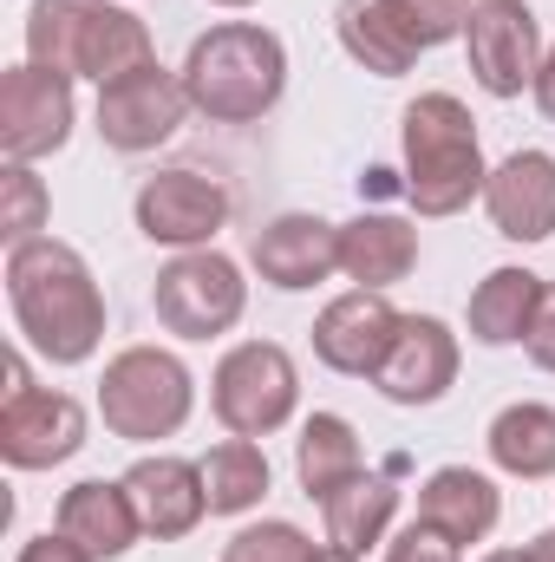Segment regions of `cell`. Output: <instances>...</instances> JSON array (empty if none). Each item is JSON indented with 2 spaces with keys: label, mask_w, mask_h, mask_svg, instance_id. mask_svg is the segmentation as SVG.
Wrapping results in <instances>:
<instances>
[{
  "label": "cell",
  "mask_w": 555,
  "mask_h": 562,
  "mask_svg": "<svg viewBox=\"0 0 555 562\" xmlns=\"http://www.w3.org/2000/svg\"><path fill=\"white\" fill-rule=\"evenodd\" d=\"M7 301H13V327L26 334V347L46 353L53 367H86L105 340L99 276L59 236H33L7 249Z\"/></svg>",
  "instance_id": "obj_1"
},
{
  "label": "cell",
  "mask_w": 555,
  "mask_h": 562,
  "mask_svg": "<svg viewBox=\"0 0 555 562\" xmlns=\"http://www.w3.org/2000/svg\"><path fill=\"white\" fill-rule=\"evenodd\" d=\"M183 92L209 125H256L287 92V46L256 20H223L183 53Z\"/></svg>",
  "instance_id": "obj_2"
},
{
  "label": "cell",
  "mask_w": 555,
  "mask_h": 562,
  "mask_svg": "<svg viewBox=\"0 0 555 562\" xmlns=\"http://www.w3.org/2000/svg\"><path fill=\"white\" fill-rule=\"evenodd\" d=\"M26 59L66 79L112 86L118 72H138L157 59L150 26L118 0H33L26 7Z\"/></svg>",
  "instance_id": "obj_3"
},
{
  "label": "cell",
  "mask_w": 555,
  "mask_h": 562,
  "mask_svg": "<svg viewBox=\"0 0 555 562\" xmlns=\"http://www.w3.org/2000/svg\"><path fill=\"white\" fill-rule=\"evenodd\" d=\"M399 144H406V203L418 216H457L471 210V196H484L490 183L484 144L457 92H418L399 119Z\"/></svg>",
  "instance_id": "obj_4"
},
{
  "label": "cell",
  "mask_w": 555,
  "mask_h": 562,
  "mask_svg": "<svg viewBox=\"0 0 555 562\" xmlns=\"http://www.w3.org/2000/svg\"><path fill=\"white\" fill-rule=\"evenodd\" d=\"M196 413V380L170 347H125L105 360L99 380V419L125 445H150V438H177Z\"/></svg>",
  "instance_id": "obj_5"
},
{
  "label": "cell",
  "mask_w": 555,
  "mask_h": 562,
  "mask_svg": "<svg viewBox=\"0 0 555 562\" xmlns=\"http://www.w3.org/2000/svg\"><path fill=\"white\" fill-rule=\"evenodd\" d=\"M209 406L229 425V438H269L301 406V367L281 340H242L209 373Z\"/></svg>",
  "instance_id": "obj_6"
},
{
  "label": "cell",
  "mask_w": 555,
  "mask_h": 562,
  "mask_svg": "<svg viewBox=\"0 0 555 562\" xmlns=\"http://www.w3.org/2000/svg\"><path fill=\"white\" fill-rule=\"evenodd\" d=\"M150 307H157L163 334L216 340L249 314V281L223 249H177V262H163V276L150 288Z\"/></svg>",
  "instance_id": "obj_7"
},
{
  "label": "cell",
  "mask_w": 555,
  "mask_h": 562,
  "mask_svg": "<svg viewBox=\"0 0 555 562\" xmlns=\"http://www.w3.org/2000/svg\"><path fill=\"white\" fill-rule=\"evenodd\" d=\"M190 92H183V72H163L157 59L138 72H118L112 86H99V138L125 157H144L157 144H170L190 119Z\"/></svg>",
  "instance_id": "obj_8"
},
{
  "label": "cell",
  "mask_w": 555,
  "mask_h": 562,
  "mask_svg": "<svg viewBox=\"0 0 555 562\" xmlns=\"http://www.w3.org/2000/svg\"><path fill=\"white\" fill-rule=\"evenodd\" d=\"M72 79L66 72H46V66H13L0 79V157L7 164H39L53 150H66L72 138Z\"/></svg>",
  "instance_id": "obj_9"
},
{
  "label": "cell",
  "mask_w": 555,
  "mask_h": 562,
  "mask_svg": "<svg viewBox=\"0 0 555 562\" xmlns=\"http://www.w3.org/2000/svg\"><path fill=\"white\" fill-rule=\"evenodd\" d=\"M464 53H471V79L490 99H523L550 46H543V20L523 0H490V7H471Z\"/></svg>",
  "instance_id": "obj_10"
},
{
  "label": "cell",
  "mask_w": 555,
  "mask_h": 562,
  "mask_svg": "<svg viewBox=\"0 0 555 562\" xmlns=\"http://www.w3.org/2000/svg\"><path fill=\"white\" fill-rule=\"evenodd\" d=\"M132 216H138L144 236L163 243V249H209L216 229L229 223V190L216 177L177 164V170L144 177L138 196H132Z\"/></svg>",
  "instance_id": "obj_11"
},
{
  "label": "cell",
  "mask_w": 555,
  "mask_h": 562,
  "mask_svg": "<svg viewBox=\"0 0 555 562\" xmlns=\"http://www.w3.org/2000/svg\"><path fill=\"white\" fill-rule=\"evenodd\" d=\"M399 307L380 294V288H347L340 301H327L314 314V360L327 373H347V380H373L399 340Z\"/></svg>",
  "instance_id": "obj_12"
},
{
  "label": "cell",
  "mask_w": 555,
  "mask_h": 562,
  "mask_svg": "<svg viewBox=\"0 0 555 562\" xmlns=\"http://www.w3.org/2000/svg\"><path fill=\"white\" fill-rule=\"evenodd\" d=\"M79 445H86V406L72 393L26 386V393H7L0 400V458L13 471H53Z\"/></svg>",
  "instance_id": "obj_13"
},
{
  "label": "cell",
  "mask_w": 555,
  "mask_h": 562,
  "mask_svg": "<svg viewBox=\"0 0 555 562\" xmlns=\"http://www.w3.org/2000/svg\"><path fill=\"white\" fill-rule=\"evenodd\" d=\"M249 262L269 288L301 294V288H314V281H327L340 269V223H327L314 210H287V216L262 223L249 236Z\"/></svg>",
  "instance_id": "obj_14"
},
{
  "label": "cell",
  "mask_w": 555,
  "mask_h": 562,
  "mask_svg": "<svg viewBox=\"0 0 555 562\" xmlns=\"http://www.w3.org/2000/svg\"><path fill=\"white\" fill-rule=\"evenodd\" d=\"M373 386L393 400V406H438L451 386H457V334L438 321V314H406L399 321V340L386 353V367L373 373Z\"/></svg>",
  "instance_id": "obj_15"
},
{
  "label": "cell",
  "mask_w": 555,
  "mask_h": 562,
  "mask_svg": "<svg viewBox=\"0 0 555 562\" xmlns=\"http://www.w3.org/2000/svg\"><path fill=\"white\" fill-rule=\"evenodd\" d=\"M484 210H490L497 236L550 243L555 236V157L550 150H510L490 170V183H484Z\"/></svg>",
  "instance_id": "obj_16"
},
{
  "label": "cell",
  "mask_w": 555,
  "mask_h": 562,
  "mask_svg": "<svg viewBox=\"0 0 555 562\" xmlns=\"http://www.w3.org/2000/svg\"><path fill=\"white\" fill-rule=\"evenodd\" d=\"M53 530H66L92 562H118L138 550L144 517H138V504H132V491H125V477H79L59 497Z\"/></svg>",
  "instance_id": "obj_17"
},
{
  "label": "cell",
  "mask_w": 555,
  "mask_h": 562,
  "mask_svg": "<svg viewBox=\"0 0 555 562\" xmlns=\"http://www.w3.org/2000/svg\"><path fill=\"white\" fill-rule=\"evenodd\" d=\"M125 491H132V504H138V517H144V537H157V543H177V537H190V530L209 517L203 464L170 458V451L138 458V464L125 471Z\"/></svg>",
  "instance_id": "obj_18"
},
{
  "label": "cell",
  "mask_w": 555,
  "mask_h": 562,
  "mask_svg": "<svg viewBox=\"0 0 555 562\" xmlns=\"http://www.w3.org/2000/svg\"><path fill=\"white\" fill-rule=\"evenodd\" d=\"M418 524H431L438 537L471 550V543H484L503 524V491L484 471H471V464H438L418 484Z\"/></svg>",
  "instance_id": "obj_19"
},
{
  "label": "cell",
  "mask_w": 555,
  "mask_h": 562,
  "mask_svg": "<svg viewBox=\"0 0 555 562\" xmlns=\"http://www.w3.org/2000/svg\"><path fill=\"white\" fill-rule=\"evenodd\" d=\"M418 269V229L406 216L386 210H360L353 223H340V276L353 288H399Z\"/></svg>",
  "instance_id": "obj_20"
},
{
  "label": "cell",
  "mask_w": 555,
  "mask_h": 562,
  "mask_svg": "<svg viewBox=\"0 0 555 562\" xmlns=\"http://www.w3.org/2000/svg\"><path fill=\"white\" fill-rule=\"evenodd\" d=\"M536 301H543V276L536 269H490L471 294V340L477 347H523L530 340V321H536Z\"/></svg>",
  "instance_id": "obj_21"
},
{
  "label": "cell",
  "mask_w": 555,
  "mask_h": 562,
  "mask_svg": "<svg viewBox=\"0 0 555 562\" xmlns=\"http://www.w3.org/2000/svg\"><path fill=\"white\" fill-rule=\"evenodd\" d=\"M393 517H399V484H393V471H360L347 491H333V497L320 504L327 543H340V550H353V557H366L373 543H386Z\"/></svg>",
  "instance_id": "obj_22"
},
{
  "label": "cell",
  "mask_w": 555,
  "mask_h": 562,
  "mask_svg": "<svg viewBox=\"0 0 555 562\" xmlns=\"http://www.w3.org/2000/svg\"><path fill=\"white\" fill-rule=\"evenodd\" d=\"M366 471V451H360V431L340 419V413H314L294 438V477L314 504H327L333 491H347L353 477Z\"/></svg>",
  "instance_id": "obj_23"
},
{
  "label": "cell",
  "mask_w": 555,
  "mask_h": 562,
  "mask_svg": "<svg viewBox=\"0 0 555 562\" xmlns=\"http://www.w3.org/2000/svg\"><path fill=\"white\" fill-rule=\"evenodd\" d=\"M484 445H490L497 471H510L523 484H543V477H555V406H543V400L503 406L484 431Z\"/></svg>",
  "instance_id": "obj_24"
},
{
  "label": "cell",
  "mask_w": 555,
  "mask_h": 562,
  "mask_svg": "<svg viewBox=\"0 0 555 562\" xmlns=\"http://www.w3.org/2000/svg\"><path fill=\"white\" fill-rule=\"evenodd\" d=\"M340 46L373 79H399L418 66V46L406 40V26L393 20L386 0H340Z\"/></svg>",
  "instance_id": "obj_25"
},
{
  "label": "cell",
  "mask_w": 555,
  "mask_h": 562,
  "mask_svg": "<svg viewBox=\"0 0 555 562\" xmlns=\"http://www.w3.org/2000/svg\"><path fill=\"white\" fill-rule=\"evenodd\" d=\"M275 471H269V451L256 438H223L209 445L203 458V491H209V517H242L269 497Z\"/></svg>",
  "instance_id": "obj_26"
},
{
  "label": "cell",
  "mask_w": 555,
  "mask_h": 562,
  "mask_svg": "<svg viewBox=\"0 0 555 562\" xmlns=\"http://www.w3.org/2000/svg\"><path fill=\"white\" fill-rule=\"evenodd\" d=\"M46 216H53V196H46V183L33 177V164H7V170H0V243H7V249L33 243V236L46 229Z\"/></svg>",
  "instance_id": "obj_27"
},
{
  "label": "cell",
  "mask_w": 555,
  "mask_h": 562,
  "mask_svg": "<svg viewBox=\"0 0 555 562\" xmlns=\"http://www.w3.org/2000/svg\"><path fill=\"white\" fill-rule=\"evenodd\" d=\"M386 7H393V20L406 26V40L418 53H431L444 40H464V26H471V0H386Z\"/></svg>",
  "instance_id": "obj_28"
},
{
  "label": "cell",
  "mask_w": 555,
  "mask_h": 562,
  "mask_svg": "<svg viewBox=\"0 0 555 562\" xmlns=\"http://www.w3.org/2000/svg\"><path fill=\"white\" fill-rule=\"evenodd\" d=\"M307 557H314V543H307L294 524H281V517L236 530L229 550H223V562H307Z\"/></svg>",
  "instance_id": "obj_29"
},
{
  "label": "cell",
  "mask_w": 555,
  "mask_h": 562,
  "mask_svg": "<svg viewBox=\"0 0 555 562\" xmlns=\"http://www.w3.org/2000/svg\"><path fill=\"white\" fill-rule=\"evenodd\" d=\"M386 562H464V550L451 537H438L431 524H406L393 543H386Z\"/></svg>",
  "instance_id": "obj_30"
},
{
  "label": "cell",
  "mask_w": 555,
  "mask_h": 562,
  "mask_svg": "<svg viewBox=\"0 0 555 562\" xmlns=\"http://www.w3.org/2000/svg\"><path fill=\"white\" fill-rule=\"evenodd\" d=\"M530 360L543 367V373H555V281L543 276V301H536V321H530Z\"/></svg>",
  "instance_id": "obj_31"
},
{
  "label": "cell",
  "mask_w": 555,
  "mask_h": 562,
  "mask_svg": "<svg viewBox=\"0 0 555 562\" xmlns=\"http://www.w3.org/2000/svg\"><path fill=\"white\" fill-rule=\"evenodd\" d=\"M13 562H92L66 530H46V537H33V543H20V557Z\"/></svg>",
  "instance_id": "obj_32"
},
{
  "label": "cell",
  "mask_w": 555,
  "mask_h": 562,
  "mask_svg": "<svg viewBox=\"0 0 555 562\" xmlns=\"http://www.w3.org/2000/svg\"><path fill=\"white\" fill-rule=\"evenodd\" d=\"M530 92H536V105H543V119L555 125V46L543 53V66H536V86H530Z\"/></svg>",
  "instance_id": "obj_33"
},
{
  "label": "cell",
  "mask_w": 555,
  "mask_h": 562,
  "mask_svg": "<svg viewBox=\"0 0 555 562\" xmlns=\"http://www.w3.org/2000/svg\"><path fill=\"white\" fill-rule=\"evenodd\" d=\"M523 550H530V562H555V530H536Z\"/></svg>",
  "instance_id": "obj_34"
},
{
  "label": "cell",
  "mask_w": 555,
  "mask_h": 562,
  "mask_svg": "<svg viewBox=\"0 0 555 562\" xmlns=\"http://www.w3.org/2000/svg\"><path fill=\"white\" fill-rule=\"evenodd\" d=\"M307 562H360L353 550H340V543H314V557Z\"/></svg>",
  "instance_id": "obj_35"
},
{
  "label": "cell",
  "mask_w": 555,
  "mask_h": 562,
  "mask_svg": "<svg viewBox=\"0 0 555 562\" xmlns=\"http://www.w3.org/2000/svg\"><path fill=\"white\" fill-rule=\"evenodd\" d=\"M484 562H530V550H490Z\"/></svg>",
  "instance_id": "obj_36"
},
{
  "label": "cell",
  "mask_w": 555,
  "mask_h": 562,
  "mask_svg": "<svg viewBox=\"0 0 555 562\" xmlns=\"http://www.w3.org/2000/svg\"><path fill=\"white\" fill-rule=\"evenodd\" d=\"M209 7H256V0H209Z\"/></svg>",
  "instance_id": "obj_37"
},
{
  "label": "cell",
  "mask_w": 555,
  "mask_h": 562,
  "mask_svg": "<svg viewBox=\"0 0 555 562\" xmlns=\"http://www.w3.org/2000/svg\"><path fill=\"white\" fill-rule=\"evenodd\" d=\"M471 7H490V0H471Z\"/></svg>",
  "instance_id": "obj_38"
}]
</instances>
